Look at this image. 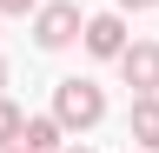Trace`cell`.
<instances>
[{"instance_id":"1","label":"cell","mask_w":159,"mask_h":153,"mask_svg":"<svg viewBox=\"0 0 159 153\" xmlns=\"http://www.w3.org/2000/svg\"><path fill=\"white\" fill-rule=\"evenodd\" d=\"M53 120L66 127V133L99 127V120H106V93H99L93 80H80V73H73V80H60V87H53Z\"/></svg>"},{"instance_id":"2","label":"cell","mask_w":159,"mask_h":153,"mask_svg":"<svg viewBox=\"0 0 159 153\" xmlns=\"http://www.w3.org/2000/svg\"><path fill=\"white\" fill-rule=\"evenodd\" d=\"M80 7L73 0H47V7H33V47L40 53H60V47H73L80 40Z\"/></svg>"},{"instance_id":"3","label":"cell","mask_w":159,"mask_h":153,"mask_svg":"<svg viewBox=\"0 0 159 153\" xmlns=\"http://www.w3.org/2000/svg\"><path fill=\"white\" fill-rule=\"evenodd\" d=\"M119 73H126V87H133V93H159V40H126Z\"/></svg>"},{"instance_id":"4","label":"cell","mask_w":159,"mask_h":153,"mask_svg":"<svg viewBox=\"0 0 159 153\" xmlns=\"http://www.w3.org/2000/svg\"><path fill=\"white\" fill-rule=\"evenodd\" d=\"M80 40H86L93 60H119V53H126V20H119V13H93V20L80 27Z\"/></svg>"},{"instance_id":"5","label":"cell","mask_w":159,"mask_h":153,"mask_svg":"<svg viewBox=\"0 0 159 153\" xmlns=\"http://www.w3.org/2000/svg\"><path fill=\"white\" fill-rule=\"evenodd\" d=\"M20 146L27 153H60L66 146V127H60L53 113H33V120H20Z\"/></svg>"},{"instance_id":"6","label":"cell","mask_w":159,"mask_h":153,"mask_svg":"<svg viewBox=\"0 0 159 153\" xmlns=\"http://www.w3.org/2000/svg\"><path fill=\"white\" fill-rule=\"evenodd\" d=\"M133 146L159 153V93H133Z\"/></svg>"},{"instance_id":"7","label":"cell","mask_w":159,"mask_h":153,"mask_svg":"<svg viewBox=\"0 0 159 153\" xmlns=\"http://www.w3.org/2000/svg\"><path fill=\"white\" fill-rule=\"evenodd\" d=\"M20 120H27V113H20L7 93H0V146H13V140H20Z\"/></svg>"},{"instance_id":"8","label":"cell","mask_w":159,"mask_h":153,"mask_svg":"<svg viewBox=\"0 0 159 153\" xmlns=\"http://www.w3.org/2000/svg\"><path fill=\"white\" fill-rule=\"evenodd\" d=\"M40 0H0V13H33Z\"/></svg>"},{"instance_id":"9","label":"cell","mask_w":159,"mask_h":153,"mask_svg":"<svg viewBox=\"0 0 159 153\" xmlns=\"http://www.w3.org/2000/svg\"><path fill=\"white\" fill-rule=\"evenodd\" d=\"M119 7H133V13H146V7H159V0H119Z\"/></svg>"},{"instance_id":"10","label":"cell","mask_w":159,"mask_h":153,"mask_svg":"<svg viewBox=\"0 0 159 153\" xmlns=\"http://www.w3.org/2000/svg\"><path fill=\"white\" fill-rule=\"evenodd\" d=\"M0 153H27V146H20V140H13V146H0Z\"/></svg>"},{"instance_id":"11","label":"cell","mask_w":159,"mask_h":153,"mask_svg":"<svg viewBox=\"0 0 159 153\" xmlns=\"http://www.w3.org/2000/svg\"><path fill=\"white\" fill-rule=\"evenodd\" d=\"M0 87H7V60H0Z\"/></svg>"},{"instance_id":"12","label":"cell","mask_w":159,"mask_h":153,"mask_svg":"<svg viewBox=\"0 0 159 153\" xmlns=\"http://www.w3.org/2000/svg\"><path fill=\"white\" fill-rule=\"evenodd\" d=\"M60 153H86V146H60Z\"/></svg>"}]
</instances>
